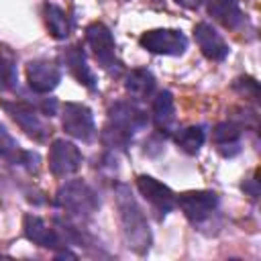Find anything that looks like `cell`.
Here are the masks:
<instances>
[{
    "label": "cell",
    "mask_w": 261,
    "mask_h": 261,
    "mask_svg": "<svg viewBox=\"0 0 261 261\" xmlns=\"http://www.w3.org/2000/svg\"><path fill=\"white\" fill-rule=\"evenodd\" d=\"M147 122L149 116L139 106L130 102H114L108 108V120L102 130V143L110 149L124 151L130 145L133 135L143 130Z\"/></svg>",
    "instance_id": "cell-1"
},
{
    "label": "cell",
    "mask_w": 261,
    "mask_h": 261,
    "mask_svg": "<svg viewBox=\"0 0 261 261\" xmlns=\"http://www.w3.org/2000/svg\"><path fill=\"white\" fill-rule=\"evenodd\" d=\"M116 206H118V216L122 222V232L128 243V247L143 255L151 247V230L149 222L145 218V212L137 204L135 196L130 194L128 186L116 184Z\"/></svg>",
    "instance_id": "cell-2"
},
{
    "label": "cell",
    "mask_w": 261,
    "mask_h": 261,
    "mask_svg": "<svg viewBox=\"0 0 261 261\" xmlns=\"http://www.w3.org/2000/svg\"><path fill=\"white\" fill-rule=\"evenodd\" d=\"M55 204L75 218H90L100 208V200H98L96 192L82 179L65 181L57 190Z\"/></svg>",
    "instance_id": "cell-3"
},
{
    "label": "cell",
    "mask_w": 261,
    "mask_h": 261,
    "mask_svg": "<svg viewBox=\"0 0 261 261\" xmlns=\"http://www.w3.org/2000/svg\"><path fill=\"white\" fill-rule=\"evenodd\" d=\"M86 41H88L96 61L100 63V67L110 73H118L120 61L116 59V43H114L110 29L104 22H92L86 29Z\"/></svg>",
    "instance_id": "cell-4"
},
{
    "label": "cell",
    "mask_w": 261,
    "mask_h": 261,
    "mask_svg": "<svg viewBox=\"0 0 261 261\" xmlns=\"http://www.w3.org/2000/svg\"><path fill=\"white\" fill-rule=\"evenodd\" d=\"M0 106L6 110V114L35 141L43 143L47 141L49 133H51V126L39 116L37 108H33L31 104L27 102H8V100H0Z\"/></svg>",
    "instance_id": "cell-5"
},
{
    "label": "cell",
    "mask_w": 261,
    "mask_h": 261,
    "mask_svg": "<svg viewBox=\"0 0 261 261\" xmlns=\"http://www.w3.org/2000/svg\"><path fill=\"white\" fill-rule=\"evenodd\" d=\"M139 45L155 55H181L188 49V39L175 29H153L139 37Z\"/></svg>",
    "instance_id": "cell-6"
},
{
    "label": "cell",
    "mask_w": 261,
    "mask_h": 261,
    "mask_svg": "<svg viewBox=\"0 0 261 261\" xmlns=\"http://www.w3.org/2000/svg\"><path fill=\"white\" fill-rule=\"evenodd\" d=\"M61 124L67 135H71L77 141H92L96 135V124H94V114L86 104L80 102H65L63 104V114H61Z\"/></svg>",
    "instance_id": "cell-7"
},
{
    "label": "cell",
    "mask_w": 261,
    "mask_h": 261,
    "mask_svg": "<svg viewBox=\"0 0 261 261\" xmlns=\"http://www.w3.org/2000/svg\"><path fill=\"white\" fill-rule=\"evenodd\" d=\"M82 167L80 149L65 139H55L49 147V169L55 177H67Z\"/></svg>",
    "instance_id": "cell-8"
},
{
    "label": "cell",
    "mask_w": 261,
    "mask_h": 261,
    "mask_svg": "<svg viewBox=\"0 0 261 261\" xmlns=\"http://www.w3.org/2000/svg\"><path fill=\"white\" fill-rule=\"evenodd\" d=\"M175 204L181 208L186 218L190 222H204L218 206V196L210 190H196V192H184L175 198Z\"/></svg>",
    "instance_id": "cell-9"
},
{
    "label": "cell",
    "mask_w": 261,
    "mask_h": 261,
    "mask_svg": "<svg viewBox=\"0 0 261 261\" xmlns=\"http://www.w3.org/2000/svg\"><path fill=\"white\" fill-rule=\"evenodd\" d=\"M27 82L29 88L37 94L53 92L61 82V69L55 61L49 59H31L27 63Z\"/></svg>",
    "instance_id": "cell-10"
},
{
    "label": "cell",
    "mask_w": 261,
    "mask_h": 261,
    "mask_svg": "<svg viewBox=\"0 0 261 261\" xmlns=\"http://www.w3.org/2000/svg\"><path fill=\"white\" fill-rule=\"evenodd\" d=\"M22 230H24V237L31 241V243H35V245H39V247H43V249H53V251H63L67 245L63 243V237H61V232L57 230V228H53V226H49L41 216H37V214H24V218H22Z\"/></svg>",
    "instance_id": "cell-11"
},
{
    "label": "cell",
    "mask_w": 261,
    "mask_h": 261,
    "mask_svg": "<svg viewBox=\"0 0 261 261\" xmlns=\"http://www.w3.org/2000/svg\"><path fill=\"white\" fill-rule=\"evenodd\" d=\"M137 188L141 192V196L159 212V214H167L173 210L175 206V194L161 184L159 179L151 177V175H139L137 177Z\"/></svg>",
    "instance_id": "cell-12"
},
{
    "label": "cell",
    "mask_w": 261,
    "mask_h": 261,
    "mask_svg": "<svg viewBox=\"0 0 261 261\" xmlns=\"http://www.w3.org/2000/svg\"><path fill=\"white\" fill-rule=\"evenodd\" d=\"M194 39H196L200 51L204 53V57H208L212 61H222L228 55V45L208 22H198L194 27Z\"/></svg>",
    "instance_id": "cell-13"
},
{
    "label": "cell",
    "mask_w": 261,
    "mask_h": 261,
    "mask_svg": "<svg viewBox=\"0 0 261 261\" xmlns=\"http://www.w3.org/2000/svg\"><path fill=\"white\" fill-rule=\"evenodd\" d=\"M153 124L161 137H169L175 126V104L169 90H161L153 98Z\"/></svg>",
    "instance_id": "cell-14"
},
{
    "label": "cell",
    "mask_w": 261,
    "mask_h": 261,
    "mask_svg": "<svg viewBox=\"0 0 261 261\" xmlns=\"http://www.w3.org/2000/svg\"><path fill=\"white\" fill-rule=\"evenodd\" d=\"M241 124L232 122V120H224L218 122L212 130V141L216 145V151L222 157H234L237 153H241Z\"/></svg>",
    "instance_id": "cell-15"
},
{
    "label": "cell",
    "mask_w": 261,
    "mask_h": 261,
    "mask_svg": "<svg viewBox=\"0 0 261 261\" xmlns=\"http://www.w3.org/2000/svg\"><path fill=\"white\" fill-rule=\"evenodd\" d=\"M61 59H63L65 67L69 69V73H71L82 86H86L88 90H94V88H96V77H94V73H92V69H90V65H88V61H86V55H84V51L80 49V45L67 47V49L61 53Z\"/></svg>",
    "instance_id": "cell-16"
},
{
    "label": "cell",
    "mask_w": 261,
    "mask_h": 261,
    "mask_svg": "<svg viewBox=\"0 0 261 261\" xmlns=\"http://www.w3.org/2000/svg\"><path fill=\"white\" fill-rule=\"evenodd\" d=\"M208 14L224 29H239L243 24V12L237 0H204Z\"/></svg>",
    "instance_id": "cell-17"
},
{
    "label": "cell",
    "mask_w": 261,
    "mask_h": 261,
    "mask_svg": "<svg viewBox=\"0 0 261 261\" xmlns=\"http://www.w3.org/2000/svg\"><path fill=\"white\" fill-rule=\"evenodd\" d=\"M124 88L126 92L137 98V100H147L153 92H155V77L149 69H143V67H137V69H130L124 77Z\"/></svg>",
    "instance_id": "cell-18"
},
{
    "label": "cell",
    "mask_w": 261,
    "mask_h": 261,
    "mask_svg": "<svg viewBox=\"0 0 261 261\" xmlns=\"http://www.w3.org/2000/svg\"><path fill=\"white\" fill-rule=\"evenodd\" d=\"M43 16H45V24L51 33L53 39H65L69 35V20H67V14L63 8L55 6V4H45L43 6Z\"/></svg>",
    "instance_id": "cell-19"
},
{
    "label": "cell",
    "mask_w": 261,
    "mask_h": 261,
    "mask_svg": "<svg viewBox=\"0 0 261 261\" xmlns=\"http://www.w3.org/2000/svg\"><path fill=\"white\" fill-rule=\"evenodd\" d=\"M175 145L188 153V155H196L200 151V147L204 145V139H206V130L202 124H192V126H186L181 130L175 133Z\"/></svg>",
    "instance_id": "cell-20"
},
{
    "label": "cell",
    "mask_w": 261,
    "mask_h": 261,
    "mask_svg": "<svg viewBox=\"0 0 261 261\" xmlns=\"http://www.w3.org/2000/svg\"><path fill=\"white\" fill-rule=\"evenodd\" d=\"M24 153H27V151H20V149H18V143L14 141V137L0 124V157L8 159V161H12V163L22 165Z\"/></svg>",
    "instance_id": "cell-21"
},
{
    "label": "cell",
    "mask_w": 261,
    "mask_h": 261,
    "mask_svg": "<svg viewBox=\"0 0 261 261\" xmlns=\"http://www.w3.org/2000/svg\"><path fill=\"white\" fill-rule=\"evenodd\" d=\"M16 86V67L10 59L0 57V92H8Z\"/></svg>",
    "instance_id": "cell-22"
},
{
    "label": "cell",
    "mask_w": 261,
    "mask_h": 261,
    "mask_svg": "<svg viewBox=\"0 0 261 261\" xmlns=\"http://www.w3.org/2000/svg\"><path fill=\"white\" fill-rule=\"evenodd\" d=\"M232 88H234L237 92H241L245 98H251V100H257V98H259V84H257V80H253V77H249V75L234 80Z\"/></svg>",
    "instance_id": "cell-23"
},
{
    "label": "cell",
    "mask_w": 261,
    "mask_h": 261,
    "mask_svg": "<svg viewBox=\"0 0 261 261\" xmlns=\"http://www.w3.org/2000/svg\"><path fill=\"white\" fill-rule=\"evenodd\" d=\"M243 190H247L251 198H257V196H259V181H257V177H255V179H251V184H249V186H245V184H243Z\"/></svg>",
    "instance_id": "cell-24"
},
{
    "label": "cell",
    "mask_w": 261,
    "mask_h": 261,
    "mask_svg": "<svg viewBox=\"0 0 261 261\" xmlns=\"http://www.w3.org/2000/svg\"><path fill=\"white\" fill-rule=\"evenodd\" d=\"M179 6H184V8H190V10H194V8H198L204 0H175Z\"/></svg>",
    "instance_id": "cell-25"
}]
</instances>
